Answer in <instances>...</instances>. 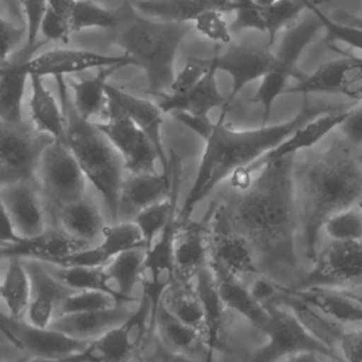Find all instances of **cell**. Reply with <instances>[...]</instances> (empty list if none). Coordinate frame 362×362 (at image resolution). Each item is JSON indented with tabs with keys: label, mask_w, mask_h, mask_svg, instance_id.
Returning a JSON list of instances; mask_svg holds the SVG:
<instances>
[{
	"label": "cell",
	"mask_w": 362,
	"mask_h": 362,
	"mask_svg": "<svg viewBox=\"0 0 362 362\" xmlns=\"http://www.w3.org/2000/svg\"><path fill=\"white\" fill-rule=\"evenodd\" d=\"M156 334L163 347L179 359L209 360L213 356L203 334L171 315L162 303L156 313Z\"/></svg>",
	"instance_id": "cell-24"
},
{
	"label": "cell",
	"mask_w": 362,
	"mask_h": 362,
	"mask_svg": "<svg viewBox=\"0 0 362 362\" xmlns=\"http://www.w3.org/2000/svg\"><path fill=\"white\" fill-rule=\"evenodd\" d=\"M95 124L119 152L129 173H170L163 166L147 135L111 101L105 117Z\"/></svg>",
	"instance_id": "cell-10"
},
{
	"label": "cell",
	"mask_w": 362,
	"mask_h": 362,
	"mask_svg": "<svg viewBox=\"0 0 362 362\" xmlns=\"http://www.w3.org/2000/svg\"><path fill=\"white\" fill-rule=\"evenodd\" d=\"M349 110L339 111L337 113L334 111L328 112L303 124L274 149L252 163L247 168L235 173L230 177L233 187L238 190L245 189L251 182V175L259 171L269 163L275 162L288 156H296V153L302 150L310 149L320 143L324 137L327 136L332 130L339 128L349 115Z\"/></svg>",
	"instance_id": "cell-13"
},
{
	"label": "cell",
	"mask_w": 362,
	"mask_h": 362,
	"mask_svg": "<svg viewBox=\"0 0 362 362\" xmlns=\"http://www.w3.org/2000/svg\"><path fill=\"white\" fill-rule=\"evenodd\" d=\"M31 281V300L27 321L33 325L49 327L58 315L65 298L77 290L59 281L43 262L24 259Z\"/></svg>",
	"instance_id": "cell-19"
},
{
	"label": "cell",
	"mask_w": 362,
	"mask_h": 362,
	"mask_svg": "<svg viewBox=\"0 0 362 362\" xmlns=\"http://www.w3.org/2000/svg\"><path fill=\"white\" fill-rule=\"evenodd\" d=\"M343 58L330 61L310 75L289 86L285 94H340L347 86L362 76V58L343 54Z\"/></svg>",
	"instance_id": "cell-25"
},
{
	"label": "cell",
	"mask_w": 362,
	"mask_h": 362,
	"mask_svg": "<svg viewBox=\"0 0 362 362\" xmlns=\"http://www.w3.org/2000/svg\"><path fill=\"white\" fill-rule=\"evenodd\" d=\"M97 245L111 260L122 252L145 247V240L134 221H118L105 226L101 240Z\"/></svg>",
	"instance_id": "cell-42"
},
{
	"label": "cell",
	"mask_w": 362,
	"mask_h": 362,
	"mask_svg": "<svg viewBox=\"0 0 362 362\" xmlns=\"http://www.w3.org/2000/svg\"><path fill=\"white\" fill-rule=\"evenodd\" d=\"M342 95L351 100L362 101V76L349 83Z\"/></svg>",
	"instance_id": "cell-55"
},
{
	"label": "cell",
	"mask_w": 362,
	"mask_h": 362,
	"mask_svg": "<svg viewBox=\"0 0 362 362\" xmlns=\"http://www.w3.org/2000/svg\"><path fill=\"white\" fill-rule=\"evenodd\" d=\"M134 66L132 59L126 54L111 56L82 49L57 48L48 50L40 56L33 57L26 62H22L23 69L30 75L41 77H65L83 73L90 69H100L103 67Z\"/></svg>",
	"instance_id": "cell-15"
},
{
	"label": "cell",
	"mask_w": 362,
	"mask_h": 362,
	"mask_svg": "<svg viewBox=\"0 0 362 362\" xmlns=\"http://www.w3.org/2000/svg\"><path fill=\"white\" fill-rule=\"evenodd\" d=\"M307 9L317 18L325 30L328 41L339 42L362 52V21L355 16L341 13L338 20L328 18L315 0H306Z\"/></svg>",
	"instance_id": "cell-39"
},
{
	"label": "cell",
	"mask_w": 362,
	"mask_h": 362,
	"mask_svg": "<svg viewBox=\"0 0 362 362\" xmlns=\"http://www.w3.org/2000/svg\"><path fill=\"white\" fill-rule=\"evenodd\" d=\"M359 204H360V206L362 207V202H360Z\"/></svg>",
	"instance_id": "cell-58"
},
{
	"label": "cell",
	"mask_w": 362,
	"mask_h": 362,
	"mask_svg": "<svg viewBox=\"0 0 362 362\" xmlns=\"http://www.w3.org/2000/svg\"><path fill=\"white\" fill-rule=\"evenodd\" d=\"M209 264L241 277L260 273L255 253L247 239L235 230L224 206L211 215Z\"/></svg>",
	"instance_id": "cell-14"
},
{
	"label": "cell",
	"mask_w": 362,
	"mask_h": 362,
	"mask_svg": "<svg viewBox=\"0 0 362 362\" xmlns=\"http://www.w3.org/2000/svg\"><path fill=\"white\" fill-rule=\"evenodd\" d=\"M255 1L256 5L259 8L268 7V6L272 5L273 3H275L276 0H254Z\"/></svg>",
	"instance_id": "cell-56"
},
{
	"label": "cell",
	"mask_w": 362,
	"mask_h": 362,
	"mask_svg": "<svg viewBox=\"0 0 362 362\" xmlns=\"http://www.w3.org/2000/svg\"><path fill=\"white\" fill-rule=\"evenodd\" d=\"M1 209L11 218L25 238L41 234L50 221L37 182L0 186Z\"/></svg>",
	"instance_id": "cell-17"
},
{
	"label": "cell",
	"mask_w": 362,
	"mask_h": 362,
	"mask_svg": "<svg viewBox=\"0 0 362 362\" xmlns=\"http://www.w3.org/2000/svg\"><path fill=\"white\" fill-rule=\"evenodd\" d=\"M275 290L279 293L294 296L309 306L321 310L330 319L341 323L362 326V304L355 298L336 288H310L296 290L273 281Z\"/></svg>",
	"instance_id": "cell-26"
},
{
	"label": "cell",
	"mask_w": 362,
	"mask_h": 362,
	"mask_svg": "<svg viewBox=\"0 0 362 362\" xmlns=\"http://www.w3.org/2000/svg\"><path fill=\"white\" fill-rule=\"evenodd\" d=\"M145 254V247L129 250L118 254L103 266L107 292L119 304H130L136 300L132 292L136 284L141 283Z\"/></svg>",
	"instance_id": "cell-33"
},
{
	"label": "cell",
	"mask_w": 362,
	"mask_h": 362,
	"mask_svg": "<svg viewBox=\"0 0 362 362\" xmlns=\"http://www.w3.org/2000/svg\"><path fill=\"white\" fill-rule=\"evenodd\" d=\"M56 141L26 122L18 126L0 122V186L37 182L44 153Z\"/></svg>",
	"instance_id": "cell-9"
},
{
	"label": "cell",
	"mask_w": 362,
	"mask_h": 362,
	"mask_svg": "<svg viewBox=\"0 0 362 362\" xmlns=\"http://www.w3.org/2000/svg\"><path fill=\"white\" fill-rule=\"evenodd\" d=\"M294 158L288 156L262 167L230 207L224 206L233 228L251 245L260 271L298 269L296 237L300 220Z\"/></svg>",
	"instance_id": "cell-1"
},
{
	"label": "cell",
	"mask_w": 362,
	"mask_h": 362,
	"mask_svg": "<svg viewBox=\"0 0 362 362\" xmlns=\"http://www.w3.org/2000/svg\"><path fill=\"white\" fill-rule=\"evenodd\" d=\"M223 12L211 10L201 14L192 24L202 37L216 45L232 44V29L224 18Z\"/></svg>",
	"instance_id": "cell-47"
},
{
	"label": "cell",
	"mask_w": 362,
	"mask_h": 362,
	"mask_svg": "<svg viewBox=\"0 0 362 362\" xmlns=\"http://www.w3.org/2000/svg\"><path fill=\"white\" fill-rule=\"evenodd\" d=\"M120 305L111 294L100 290H79L69 294L59 309L58 315L100 310Z\"/></svg>",
	"instance_id": "cell-45"
},
{
	"label": "cell",
	"mask_w": 362,
	"mask_h": 362,
	"mask_svg": "<svg viewBox=\"0 0 362 362\" xmlns=\"http://www.w3.org/2000/svg\"><path fill=\"white\" fill-rule=\"evenodd\" d=\"M122 65L103 67L98 69L96 75L84 79H69L67 81L71 100L78 113L84 119L94 122V118L105 117L109 107V97L107 93V79Z\"/></svg>",
	"instance_id": "cell-31"
},
{
	"label": "cell",
	"mask_w": 362,
	"mask_h": 362,
	"mask_svg": "<svg viewBox=\"0 0 362 362\" xmlns=\"http://www.w3.org/2000/svg\"><path fill=\"white\" fill-rule=\"evenodd\" d=\"M21 7L26 21L27 40L25 49L29 52H37L44 44L48 43L37 42V37L41 33L42 25L48 9V0H21Z\"/></svg>",
	"instance_id": "cell-46"
},
{
	"label": "cell",
	"mask_w": 362,
	"mask_h": 362,
	"mask_svg": "<svg viewBox=\"0 0 362 362\" xmlns=\"http://www.w3.org/2000/svg\"><path fill=\"white\" fill-rule=\"evenodd\" d=\"M269 319L262 332L268 336V343L254 353L252 360L272 362L292 358L303 354H319L326 359L341 361L343 358L334 349L317 338L291 311L272 302H264Z\"/></svg>",
	"instance_id": "cell-6"
},
{
	"label": "cell",
	"mask_w": 362,
	"mask_h": 362,
	"mask_svg": "<svg viewBox=\"0 0 362 362\" xmlns=\"http://www.w3.org/2000/svg\"><path fill=\"white\" fill-rule=\"evenodd\" d=\"M230 107L226 103L222 107L217 122L204 139V152L196 180L177 214L180 222L187 221L194 207L207 198L220 183L274 149L303 124L322 114L334 111V107L329 105H310L307 96H304L302 107L291 119L272 126L266 124L257 129L236 130L226 124Z\"/></svg>",
	"instance_id": "cell-2"
},
{
	"label": "cell",
	"mask_w": 362,
	"mask_h": 362,
	"mask_svg": "<svg viewBox=\"0 0 362 362\" xmlns=\"http://www.w3.org/2000/svg\"><path fill=\"white\" fill-rule=\"evenodd\" d=\"M211 66H213V57L211 58L192 57L188 59L183 69L177 75H175L169 93L180 95L187 92L202 80Z\"/></svg>",
	"instance_id": "cell-48"
},
{
	"label": "cell",
	"mask_w": 362,
	"mask_h": 362,
	"mask_svg": "<svg viewBox=\"0 0 362 362\" xmlns=\"http://www.w3.org/2000/svg\"><path fill=\"white\" fill-rule=\"evenodd\" d=\"M46 268L59 281L71 289L100 290L107 292L103 267H64L44 262ZM110 294V293H109Z\"/></svg>",
	"instance_id": "cell-43"
},
{
	"label": "cell",
	"mask_w": 362,
	"mask_h": 362,
	"mask_svg": "<svg viewBox=\"0 0 362 362\" xmlns=\"http://www.w3.org/2000/svg\"><path fill=\"white\" fill-rule=\"evenodd\" d=\"M209 223L177 220L173 237V262L177 279L182 283L194 284L198 273L209 264Z\"/></svg>",
	"instance_id": "cell-18"
},
{
	"label": "cell",
	"mask_w": 362,
	"mask_h": 362,
	"mask_svg": "<svg viewBox=\"0 0 362 362\" xmlns=\"http://www.w3.org/2000/svg\"><path fill=\"white\" fill-rule=\"evenodd\" d=\"M134 357L122 324L88 341L86 346L69 360L73 361H124Z\"/></svg>",
	"instance_id": "cell-38"
},
{
	"label": "cell",
	"mask_w": 362,
	"mask_h": 362,
	"mask_svg": "<svg viewBox=\"0 0 362 362\" xmlns=\"http://www.w3.org/2000/svg\"><path fill=\"white\" fill-rule=\"evenodd\" d=\"M205 317L204 338L211 353L226 349V305L222 302L211 266L203 268L194 281Z\"/></svg>",
	"instance_id": "cell-28"
},
{
	"label": "cell",
	"mask_w": 362,
	"mask_h": 362,
	"mask_svg": "<svg viewBox=\"0 0 362 362\" xmlns=\"http://www.w3.org/2000/svg\"><path fill=\"white\" fill-rule=\"evenodd\" d=\"M214 54L218 71L228 74L232 80V90L228 98L230 105L245 86L262 80L277 65L274 52L252 44H230L224 54L217 49Z\"/></svg>",
	"instance_id": "cell-16"
},
{
	"label": "cell",
	"mask_w": 362,
	"mask_h": 362,
	"mask_svg": "<svg viewBox=\"0 0 362 362\" xmlns=\"http://www.w3.org/2000/svg\"><path fill=\"white\" fill-rule=\"evenodd\" d=\"M170 173H129L118 201V221H132L139 211L165 200L171 194Z\"/></svg>",
	"instance_id": "cell-20"
},
{
	"label": "cell",
	"mask_w": 362,
	"mask_h": 362,
	"mask_svg": "<svg viewBox=\"0 0 362 362\" xmlns=\"http://www.w3.org/2000/svg\"><path fill=\"white\" fill-rule=\"evenodd\" d=\"M1 330L8 340L31 360L67 361L88 343L50 326L33 325L25 319H14L5 313L1 317Z\"/></svg>",
	"instance_id": "cell-12"
},
{
	"label": "cell",
	"mask_w": 362,
	"mask_h": 362,
	"mask_svg": "<svg viewBox=\"0 0 362 362\" xmlns=\"http://www.w3.org/2000/svg\"><path fill=\"white\" fill-rule=\"evenodd\" d=\"M86 182L88 177L67 144L54 141L44 153L37 173L50 226L62 207L86 198Z\"/></svg>",
	"instance_id": "cell-7"
},
{
	"label": "cell",
	"mask_w": 362,
	"mask_h": 362,
	"mask_svg": "<svg viewBox=\"0 0 362 362\" xmlns=\"http://www.w3.org/2000/svg\"><path fill=\"white\" fill-rule=\"evenodd\" d=\"M222 302L226 308L234 310L247 320L257 329L262 330L269 319V313L264 303L247 289L241 277L228 272L226 269L211 264Z\"/></svg>",
	"instance_id": "cell-30"
},
{
	"label": "cell",
	"mask_w": 362,
	"mask_h": 362,
	"mask_svg": "<svg viewBox=\"0 0 362 362\" xmlns=\"http://www.w3.org/2000/svg\"><path fill=\"white\" fill-rule=\"evenodd\" d=\"M90 245H94L74 238L60 226H50L41 234L23 238L16 245L1 247V256L6 259L18 257L56 264L58 260Z\"/></svg>",
	"instance_id": "cell-21"
},
{
	"label": "cell",
	"mask_w": 362,
	"mask_h": 362,
	"mask_svg": "<svg viewBox=\"0 0 362 362\" xmlns=\"http://www.w3.org/2000/svg\"><path fill=\"white\" fill-rule=\"evenodd\" d=\"M23 238H25V237H23L18 233L16 224L13 223L6 211L3 209V223H1V235H0L1 247L16 245V243H20Z\"/></svg>",
	"instance_id": "cell-54"
},
{
	"label": "cell",
	"mask_w": 362,
	"mask_h": 362,
	"mask_svg": "<svg viewBox=\"0 0 362 362\" xmlns=\"http://www.w3.org/2000/svg\"><path fill=\"white\" fill-rule=\"evenodd\" d=\"M107 93L109 100L122 109L147 135L163 166L170 173L171 160L167 156L164 143H163L164 112L162 111L158 103L124 92L110 83L107 84Z\"/></svg>",
	"instance_id": "cell-22"
},
{
	"label": "cell",
	"mask_w": 362,
	"mask_h": 362,
	"mask_svg": "<svg viewBox=\"0 0 362 362\" xmlns=\"http://www.w3.org/2000/svg\"><path fill=\"white\" fill-rule=\"evenodd\" d=\"M338 343L343 360L362 362V326L357 329L341 332Z\"/></svg>",
	"instance_id": "cell-52"
},
{
	"label": "cell",
	"mask_w": 362,
	"mask_h": 362,
	"mask_svg": "<svg viewBox=\"0 0 362 362\" xmlns=\"http://www.w3.org/2000/svg\"><path fill=\"white\" fill-rule=\"evenodd\" d=\"M44 40L47 42H63L67 43L73 35L66 21L59 16L48 4L47 12L44 18L41 29Z\"/></svg>",
	"instance_id": "cell-50"
},
{
	"label": "cell",
	"mask_w": 362,
	"mask_h": 362,
	"mask_svg": "<svg viewBox=\"0 0 362 362\" xmlns=\"http://www.w3.org/2000/svg\"><path fill=\"white\" fill-rule=\"evenodd\" d=\"M347 143L355 147H362V105L349 110V115L339 127Z\"/></svg>",
	"instance_id": "cell-53"
},
{
	"label": "cell",
	"mask_w": 362,
	"mask_h": 362,
	"mask_svg": "<svg viewBox=\"0 0 362 362\" xmlns=\"http://www.w3.org/2000/svg\"><path fill=\"white\" fill-rule=\"evenodd\" d=\"M217 63L213 56V66L194 88L184 94L164 93L158 95V105L164 114L186 113L198 117L209 118L213 110L222 109L228 99L222 96L217 83Z\"/></svg>",
	"instance_id": "cell-23"
},
{
	"label": "cell",
	"mask_w": 362,
	"mask_h": 362,
	"mask_svg": "<svg viewBox=\"0 0 362 362\" xmlns=\"http://www.w3.org/2000/svg\"><path fill=\"white\" fill-rule=\"evenodd\" d=\"M52 226H60L74 238L97 245L105 224L100 209L86 197L62 207Z\"/></svg>",
	"instance_id": "cell-34"
},
{
	"label": "cell",
	"mask_w": 362,
	"mask_h": 362,
	"mask_svg": "<svg viewBox=\"0 0 362 362\" xmlns=\"http://www.w3.org/2000/svg\"><path fill=\"white\" fill-rule=\"evenodd\" d=\"M362 285V240H330L292 289Z\"/></svg>",
	"instance_id": "cell-11"
},
{
	"label": "cell",
	"mask_w": 362,
	"mask_h": 362,
	"mask_svg": "<svg viewBox=\"0 0 362 362\" xmlns=\"http://www.w3.org/2000/svg\"><path fill=\"white\" fill-rule=\"evenodd\" d=\"M234 4V22L230 25L232 33L256 30L264 33V23L262 8L254 0H232Z\"/></svg>",
	"instance_id": "cell-49"
},
{
	"label": "cell",
	"mask_w": 362,
	"mask_h": 362,
	"mask_svg": "<svg viewBox=\"0 0 362 362\" xmlns=\"http://www.w3.org/2000/svg\"><path fill=\"white\" fill-rule=\"evenodd\" d=\"M322 26L313 14L300 24H296L286 30L281 43L275 52L277 65L272 71L260 80L259 86L254 94L252 103H258L262 107V124L270 122L273 105L281 95L285 94L290 79L296 81L303 79L305 74L298 69V61L306 46L313 41Z\"/></svg>",
	"instance_id": "cell-8"
},
{
	"label": "cell",
	"mask_w": 362,
	"mask_h": 362,
	"mask_svg": "<svg viewBox=\"0 0 362 362\" xmlns=\"http://www.w3.org/2000/svg\"><path fill=\"white\" fill-rule=\"evenodd\" d=\"M66 118V144L88 181L103 199L112 222H118V201L124 180V160L96 124L79 115L64 77L54 78Z\"/></svg>",
	"instance_id": "cell-5"
},
{
	"label": "cell",
	"mask_w": 362,
	"mask_h": 362,
	"mask_svg": "<svg viewBox=\"0 0 362 362\" xmlns=\"http://www.w3.org/2000/svg\"><path fill=\"white\" fill-rule=\"evenodd\" d=\"M1 298L10 317H26L31 300V281L22 258H8L7 270L1 283Z\"/></svg>",
	"instance_id": "cell-36"
},
{
	"label": "cell",
	"mask_w": 362,
	"mask_h": 362,
	"mask_svg": "<svg viewBox=\"0 0 362 362\" xmlns=\"http://www.w3.org/2000/svg\"><path fill=\"white\" fill-rule=\"evenodd\" d=\"M117 14L119 22L110 30V42L143 69L150 94L156 97L169 93L175 78V57L192 30L190 23L154 20L139 13L132 0H122Z\"/></svg>",
	"instance_id": "cell-4"
},
{
	"label": "cell",
	"mask_w": 362,
	"mask_h": 362,
	"mask_svg": "<svg viewBox=\"0 0 362 362\" xmlns=\"http://www.w3.org/2000/svg\"><path fill=\"white\" fill-rule=\"evenodd\" d=\"M304 11H308L306 0H276L272 5L262 8L269 47L274 45L276 35L281 30L296 25Z\"/></svg>",
	"instance_id": "cell-41"
},
{
	"label": "cell",
	"mask_w": 362,
	"mask_h": 362,
	"mask_svg": "<svg viewBox=\"0 0 362 362\" xmlns=\"http://www.w3.org/2000/svg\"><path fill=\"white\" fill-rule=\"evenodd\" d=\"M22 62L24 61L8 60L1 63L0 119L4 124L18 126L25 122L23 103L30 76L23 69Z\"/></svg>",
	"instance_id": "cell-35"
},
{
	"label": "cell",
	"mask_w": 362,
	"mask_h": 362,
	"mask_svg": "<svg viewBox=\"0 0 362 362\" xmlns=\"http://www.w3.org/2000/svg\"><path fill=\"white\" fill-rule=\"evenodd\" d=\"M340 290H342V291L344 292L345 294H347V296H351V298H355V300H357L358 302H360L362 304L361 294L355 293V292L351 291V290H346V289H340Z\"/></svg>",
	"instance_id": "cell-57"
},
{
	"label": "cell",
	"mask_w": 362,
	"mask_h": 362,
	"mask_svg": "<svg viewBox=\"0 0 362 362\" xmlns=\"http://www.w3.org/2000/svg\"><path fill=\"white\" fill-rule=\"evenodd\" d=\"M337 143L294 167V185L306 257L315 262L320 233L334 214L362 199V156Z\"/></svg>",
	"instance_id": "cell-3"
},
{
	"label": "cell",
	"mask_w": 362,
	"mask_h": 362,
	"mask_svg": "<svg viewBox=\"0 0 362 362\" xmlns=\"http://www.w3.org/2000/svg\"><path fill=\"white\" fill-rule=\"evenodd\" d=\"M66 22L71 33L93 28L112 30L117 26L119 16L117 12L109 11L93 0H74Z\"/></svg>",
	"instance_id": "cell-40"
},
{
	"label": "cell",
	"mask_w": 362,
	"mask_h": 362,
	"mask_svg": "<svg viewBox=\"0 0 362 362\" xmlns=\"http://www.w3.org/2000/svg\"><path fill=\"white\" fill-rule=\"evenodd\" d=\"M29 109L33 126L57 141L66 143V118L62 105L44 83L41 76L30 75Z\"/></svg>",
	"instance_id": "cell-32"
},
{
	"label": "cell",
	"mask_w": 362,
	"mask_h": 362,
	"mask_svg": "<svg viewBox=\"0 0 362 362\" xmlns=\"http://www.w3.org/2000/svg\"><path fill=\"white\" fill-rule=\"evenodd\" d=\"M160 303L171 315L196 328L204 337V311L194 284L182 283L179 279H175L165 292Z\"/></svg>",
	"instance_id": "cell-37"
},
{
	"label": "cell",
	"mask_w": 362,
	"mask_h": 362,
	"mask_svg": "<svg viewBox=\"0 0 362 362\" xmlns=\"http://www.w3.org/2000/svg\"><path fill=\"white\" fill-rule=\"evenodd\" d=\"M323 230L330 240H362V207L356 204L334 214Z\"/></svg>",
	"instance_id": "cell-44"
},
{
	"label": "cell",
	"mask_w": 362,
	"mask_h": 362,
	"mask_svg": "<svg viewBox=\"0 0 362 362\" xmlns=\"http://www.w3.org/2000/svg\"><path fill=\"white\" fill-rule=\"evenodd\" d=\"M24 40H27L26 26H16L6 18H1V63L18 52V46Z\"/></svg>",
	"instance_id": "cell-51"
},
{
	"label": "cell",
	"mask_w": 362,
	"mask_h": 362,
	"mask_svg": "<svg viewBox=\"0 0 362 362\" xmlns=\"http://www.w3.org/2000/svg\"><path fill=\"white\" fill-rule=\"evenodd\" d=\"M131 313L132 310L127 308L126 304H120L100 310L59 315L50 327L73 338L90 341L124 323Z\"/></svg>",
	"instance_id": "cell-29"
},
{
	"label": "cell",
	"mask_w": 362,
	"mask_h": 362,
	"mask_svg": "<svg viewBox=\"0 0 362 362\" xmlns=\"http://www.w3.org/2000/svg\"><path fill=\"white\" fill-rule=\"evenodd\" d=\"M139 13L163 22L194 23L211 10L234 13L232 0H132Z\"/></svg>",
	"instance_id": "cell-27"
}]
</instances>
